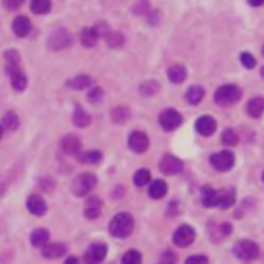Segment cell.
<instances>
[{
    "label": "cell",
    "instance_id": "f6af8a7d",
    "mask_svg": "<svg viewBox=\"0 0 264 264\" xmlns=\"http://www.w3.org/2000/svg\"><path fill=\"white\" fill-rule=\"evenodd\" d=\"M66 264H83V262H81L79 258H75V256H73V258H68V260H66Z\"/></svg>",
    "mask_w": 264,
    "mask_h": 264
},
{
    "label": "cell",
    "instance_id": "f35d334b",
    "mask_svg": "<svg viewBox=\"0 0 264 264\" xmlns=\"http://www.w3.org/2000/svg\"><path fill=\"white\" fill-rule=\"evenodd\" d=\"M101 97H103V91L99 87H91V91H89V101L97 103V101H101Z\"/></svg>",
    "mask_w": 264,
    "mask_h": 264
},
{
    "label": "cell",
    "instance_id": "e0dca14e",
    "mask_svg": "<svg viewBox=\"0 0 264 264\" xmlns=\"http://www.w3.org/2000/svg\"><path fill=\"white\" fill-rule=\"evenodd\" d=\"M12 31H15L17 37L29 35V31H31V21L27 19V17H17L15 21H12Z\"/></svg>",
    "mask_w": 264,
    "mask_h": 264
},
{
    "label": "cell",
    "instance_id": "ba28073f",
    "mask_svg": "<svg viewBox=\"0 0 264 264\" xmlns=\"http://www.w3.org/2000/svg\"><path fill=\"white\" fill-rule=\"evenodd\" d=\"M159 124L165 130H176L179 124H182V116H179L176 109H163L161 116H159Z\"/></svg>",
    "mask_w": 264,
    "mask_h": 264
},
{
    "label": "cell",
    "instance_id": "52a82bcc",
    "mask_svg": "<svg viewBox=\"0 0 264 264\" xmlns=\"http://www.w3.org/2000/svg\"><path fill=\"white\" fill-rule=\"evenodd\" d=\"M194 240H196V231H194L190 225H182V227H177L174 231V244L177 248H186L190 246Z\"/></svg>",
    "mask_w": 264,
    "mask_h": 264
},
{
    "label": "cell",
    "instance_id": "83f0119b",
    "mask_svg": "<svg viewBox=\"0 0 264 264\" xmlns=\"http://www.w3.org/2000/svg\"><path fill=\"white\" fill-rule=\"evenodd\" d=\"M200 198H202V204H204V206L211 208V206L217 204V192H215L213 188H208V186H206V188H202Z\"/></svg>",
    "mask_w": 264,
    "mask_h": 264
},
{
    "label": "cell",
    "instance_id": "d6a6232c",
    "mask_svg": "<svg viewBox=\"0 0 264 264\" xmlns=\"http://www.w3.org/2000/svg\"><path fill=\"white\" fill-rule=\"evenodd\" d=\"M105 39H107V46H109V48H120V46L124 44V37H122L120 33H116V31H109V33L105 35Z\"/></svg>",
    "mask_w": 264,
    "mask_h": 264
},
{
    "label": "cell",
    "instance_id": "8d00e7d4",
    "mask_svg": "<svg viewBox=\"0 0 264 264\" xmlns=\"http://www.w3.org/2000/svg\"><path fill=\"white\" fill-rule=\"evenodd\" d=\"M112 118H114V122H118V124L126 122V120H128V109H126V107H116L114 112H112Z\"/></svg>",
    "mask_w": 264,
    "mask_h": 264
},
{
    "label": "cell",
    "instance_id": "ac0fdd59",
    "mask_svg": "<svg viewBox=\"0 0 264 264\" xmlns=\"http://www.w3.org/2000/svg\"><path fill=\"white\" fill-rule=\"evenodd\" d=\"M246 114L252 116V118H260L264 114V97H254V99H250L246 105Z\"/></svg>",
    "mask_w": 264,
    "mask_h": 264
},
{
    "label": "cell",
    "instance_id": "9a60e30c",
    "mask_svg": "<svg viewBox=\"0 0 264 264\" xmlns=\"http://www.w3.org/2000/svg\"><path fill=\"white\" fill-rule=\"evenodd\" d=\"M235 202V190L233 188H223L217 192V204L219 208H229Z\"/></svg>",
    "mask_w": 264,
    "mask_h": 264
},
{
    "label": "cell",
    "instance_id": "74e56055",
    "mask_svg": "<svg viewBox=\"0 0 264 264\" xmlns=\"http://www.w3.org/2000/svg\"><path fill=\"white\" fill-rule=\"evenodd\" d=\"M240 60H242V64L246 66V68H254L256 66V60H254V56L252 54H248V52H244L242 56H240Z\"/></svg>",
    "mask_w": 264,
    "mask_h": 264
},
{
    "label": "cell",
    "instance_id": "d6986e66",
    "mask_svg": "<svg viewBox=\"0 0 264 264\" xmlns=\"http://www.w3.org/2000/svg\"><path fill=\"white\" fill-rule=\"evenodd\" d=\"M168 77H170V81H172V83L179 85V83H184V81H186L188 71H186V66H182V64H174V66H170Z\"/></svg>",
    "mask_w": 264,
    "mask_h": 264
},
{
    "label": "cell",
    "instance_id": "c3c4849f",
    "mask_svg": "<svg viewBox=\"0 0 264 264\" xmlns=\"http://www.w3.org/2000/svg\"><path fill=\"white\" fill-rule=\"evenodd\" d=\"M262 54H264V46H262Z\"/></svg>",
    "mask_w": 264,
    "mask_h": 264
},
{
    "label": "cell",
    "instance_id": "6da1fadb",
    "mask_svg": "<svg viewBox=\"0 0 264 264\" xmlns=\"http://www.w3.org/2000/svg\"><path fill=\"white\" fill-rule=\"evenodd\" d=\"M4 58H6V73L10 75L12 87H15L17 91H23L27 87V77L21 73V68H19V54L15 50H8L4 54Z\"/></svg>",
    "mask_w": 264,
    "mask_h": 264
},
{
    "label": "cell",
    "instance_id": "7c38bea8",
    "mask_svg": "<svg viewBox=\"0 0 264 264\" xmlns=\"http://www.w3.org/2000/svg\"><path fill=\"white\" fill-rule=\"evenodd\" d=\"M161 172L163 174H170V176H176V174H179L182 172V161H179L177 157H174V155H165V157H161Z\"/></svg>",
    "mask_w": 264,
    "mask_h": 264
},
{
    "label": "cell",
    "instance_id": "7bdbcfd3",
    "mask_svg": "<svg viewBox=\"0 0 264 264\" xmlns=\"http://www.w3.org/2000/svg\"><path fill=\"white\" fill-rule=\"evenodd\" d=\"M134 10H136V12H149V6H147L145 0H141V2H138V4L134 6Z\"/></svg>",
    "mask_w": 264,
    "mask_h": 264
},
{
    "label": "cell",
    "instance_id": "b9f144b4",
    "mask_svg": "<svg viewBox=\"0 0 264 264\" xmlns=\"http://www.w3.org/2000/svg\"><path fill=\"white\" fill-rule=\"evenodd\" d=\"M23 2H25V0H4V4H6L8 10H17Z\"/></svg>",
    "mask_w": 264,
    "mask_h": 264
},
{
    "label": "cell",
    "instance_id": "5b68a950",
    "mask_svg": "<svg viewBox=\"0 0 264 264\" xmlns=\"http://www.w3.org/2000/svg\"><path fill=\"white\" fill-rule=\"evenodd\" d=\"M95 184H97V177L93 174H81L73 182V192L77 196H87V194L95 188Z\"/></svg>",
    "mask_w": 264,
    "mask_h": 264
},
{
    "label": "cell",
    "instance_id": "3957f363",
    "mask_svg": "<svg viewBox=\"0 0 264 264\" xmlns=\"http://www.w3.org/2000/svg\"><path fill=\"white\" fill-rule=\"evenodd\" d=\"M242 97V89L235 85H223L215 91V101L219 105H233Z\"/></svg>",
    "mask_w": 264,
    "mask_h": 264
},
{
    "label": "cell",
    "instance_id": "8fae6325",
    "mask_svg": "<svg viewBox=\"0 0 264 264\" xmlns=\"http://www.w3.org/2000/svg\"><path fill=\"white\" fill-rule=\"evenodd\" d=\"M48 44L52 50H64V48L71 46V35H68V31H64V29H58L50 35Z\"/></svg>",
    "mask_w": 264,
    "mask_h": 264
},
{
    "label": "cell",
    "instance_id": "7dc6e473",
    "mask_svg": "<svg viewBox=\"0 0 264 264\" xmlns=\"http://www.w3.org/2000/svg\"><path fill=\"white\" fill-rule=\"evenodd\" d=\"M260 77H262V79H264V68H262V71H260Z\"/></svg>",
    "mask_w": 264,
    "mask_h": 264
},
{
    "label": "cell",
    "instance_id": "cb8c5ba5",
    "mask_svg": "<svg viewBox=\"0 0 264 264\" xmlns=\"http://www.w3.org/2000/svg\"><path fill=\"white\" fill-rule=\"evenodd\" d=\"M64 252H66V246H64V244H50V246H44V256H46V258H60Z\"/></svg>",
    "mask_w": 264,
    "mask_h": 264
},
{
    "label": "cell",
    "instance_id": "484cf974",
    "mask_svg": "<svg viewBox=\"0 0 264 264\" xmlns=\"http://www.w3.org/2000/svg\"><path fill=\"white\" fill-rule=\"evenodd\" d=\"M202 97H204V89L198 87V85L196 87H190L188 93H186V99H188L190 105H198L202 101Z\"/></svg>",
    "mask_w": 264,
    "mask_h": 264
},
{
    "label": "cell",
    "instance_id": "277c9868",
    "mask_svg": "<svg viewBox=\"0 0 264 264\" xmlns=\"http://www.w3.org/2000/svg\"><path fill=\"white\" fill-rule=\"evenodd\" d=\"M233 252H235V256H238L240 260H244V262H252V260L258 258L260 250H258V244H256V242H252V240H242V242L235 244Z\"/></svg>",
    "mask_w": 264,
    "mask_h": 264
},
{
    "label": "cell",
    "instance_id": "7402d4cb",
    "mask_svg": "<svg viewBox=\"0 0 264 264\" xmlns=\"http://www.w3.org/2000/svg\"><path fill=\"white\" fill-rule=\"evenodd\" d=\"M4 130H8V132H15L17 128H19V118H17V114L15 112H6L4 116H2V124H0Z\"/></svg>",
    "mask_w": 264,
    "mask_h": 264
},
{
    "label": "cell",
    "instance_id": "836d02e7",
    "mask_svg": "<svg viewBox=\"0 0 264 264\" xmlns=\"http://www.w3.org/2000/svg\"><path fill=\"white\" fill-rule=\"evenodd\" d=\"M151 179V172L149 170H138L136 176H134V184L136 186H147Z\"/></svg>",
    "mask_w": 264,
    "mask_h": 264
},
{
    "label": "cell",
    "instance_id": "8992f818",
    "mask_svg": "<svg viewBox=\"0 0 264 264\" xmlns=\"http://www.w3.org/2000/svg\"><path fill=\"white\" fill-rule=\"evenodd\" d=\"M211 163L217 172H229L235 163V157H233L231 151H219L211 157Z\"/></svg>",
    "mask_w": 264,
    "mask_h": 264
},
{
    "label": "cell",
    "instance_id": "f546056e",
    "mask_svg": "<svg viewBox=\"0 0 264 264\" xmlns=\"http://www.w3.org/2000/svg\"><path fill=\"white\" fill-rule=\"evenodd\" d=\"M77 157L83 163H99L101 161V153L99 151H89V153H79Z\"/></svg>",
    "mask_w": 264,
    "mask_h": 264
},
{
    "label": "cell",
    "instance_id": "2e32d148",
    "mask_svg": "<svg viewBox=\"0 0 264 264\" xmlns=\"http://www.w3.org/2000/svg\"><path fill=\"white\" fill-rule=\"evenodd\" d=\"M215 128H217V122H215L211 116H202V118H198V122H196V130H198V134H202V136H211V134L215 132Z\"/></svg>",
    "mask_w": 264,
    "mask_h": 264
},
{
    "label": "cell",
    "instance_id": "ab89813d",
    "mask_svg": "<svg viewBox=\"0 0 264 264\" xmlns=\"http://www.w3.org/2000/svg\"><path fill=\"white\" fill-rule=\"evenodd\" d=\"M161 262H163V264H176L177 258H176L174 252H163V254H161Z\"/></svg>",
    "mask_w": 264,
    "mask_h": 264
},
{
    "label": "cell",
    "instance_id": "d4e9b609",
    "mask_svg": "<svg viewBox=\"0 0 264 264\" xmlns=\"http://www.w3.org/2000/svg\"><path fill=\"white\" fill-rule=\"evenodd\" d=\"M73 122H75V126H79V128H85V126H89L91 116H89V114H87L83 107H77V109H75V116H73Z\"/></svg>",
    "mask_w": 264,
    "mask_h": 264
},
{
    "label": "cell",
    "instance_id": "5bb4252c",
    "mask_svg": "<svg viewBox=\"0 0 264 264\" xmlns=\"http://www.w3.org/2000/svg\"><path fill=\"white\" fill-rule=\"evenodd\" d=\"M27 208H29V213H31V215L41 217V215H46L48 204H46V200L41 198V196L33 194V196H29V200H27Z\"/></svg>",
    "mask_w": 264,
    "mask_h": 264
},
{
    "label": "cell",
    "instance_id": "1f68e13d",
    "mask_svg": "<svg viewBox=\"0 0 264 264\" xmlns=\"http://www.w3.org/2000/svg\"><path fill=\"white\" fill-rule=\"evenodd\" d=\"M73 89H85V87H89L91 85V79L89 77H85V75H81V77H75L71 83H68Z\"/></svg>",
    "mask_w": 264,
    "mask_h": 264
},
{
    "label": "cell",
    "instance_id": "ee69618b",
    "mask_svg": "<svg viewBox=\"0 0 264 264\" xmlns=\"http://www.w3.org/2000/svg\"><path fill=\"white\" fill-rule=\"evenodd\" d=\"M248 2L252 4V6H262V4H264V0H248Z\"/></svg>",
    "mask_w": 264,
    "mask_h": 264
},
{
    "label": "cell",
    "instance_id": "30bf717a",
    "mask_svg": "<svg viewBox=\"0 0 264 264\" xmlns=\"http://www.w3.org/2000/svg\"><path fill=\"white\" fill-rule=\"evenodd\" d=\"M105 256H107V246L105 244H93L85 254V264H101Z\"/></svg>",
    "mask_w": 264,
    "mask_h": 264
},
{
    "label": "cell",
    "instance_id": "681fc988",
    "mask_svg": "<svg viewBox=\"0 0 264 264\" xmlns=\"http://www.w3.org/2000/svg\"><path fill=\"white\" fill-rule=\"evenodd\" d=\"M262 179H264V174H262Z\"/></svg>",
    "mask_w": 264,
    "mask_h": 264
},
{
    "label": "cell",
    "instance_id": "7a4b0ae2",
    "mask_svg": "<svg viewBox=\"0 0 264 264\" xmlns=\"http://www.w3.org/2000/svg\"><path fill=\"white\" fill-rule=\"evenodd\" d=\"M134 229V219L128 213H118L112 221H109V233L114 238H128Z\"/></svg>",
    "mask_w": 264,
    "mask_h": 264
},
{
    "label": "cell",
    "instance_id": "ffe728a7",
    "mask_svg": "<svg viewBox=\"0 0 264 264\" xmlns=\"http://www.w3.org/2000/svg\"><path fill=\"white\" fill-rule=\"evenodd\" d=\"M149 194H151V198H163L165 194H168V184H165L163 179H155V182H151V186H149Z\"/></svg>",
    "mask_w": 264,
    "mask_h": 264
},
{
    "label": "cell",
    "instance_id": "e575fe53",
    "mask_svg": "<svg viewBox=\"0 0 264 264\" xmlns=\"http://www.w3.org/2000/svg\"><path fill=\"white\" fill-rule=\"evenodd\" d=\"M223 145H227V147L238 145V132L231 130V128H227V130L223 132Z\"/></svg>",
    "mask_w": 264,
    "mask_h": 264
},
{
    "label": "cell",
    "instance_id": "4dcf8cb0",
    "mask_svg": "<svg viewBox=\"0 0 264 264\" xmlns=\"http://www.w3.org/2000/svg\"><path fill=\"white\" fill-rule=\"evenodd\" d=\"M141 262H143V256H141V252H136V250H128V252L122 256V264H141Z\"/></svg>",
    "mask_w": 264,
    "mask_h": 264
},
{
    "label": "cell",
    "instance_id": "d590c367",
    "mask_svg": "<svg viewBox=\"0 0 264 264\" xmlns=\"http://www.w3.org/2000/svg\"><path fill=\"white\" fill-rule=\"evenodd\" d=\"M157 91H159V85L155 81H149V83H143V85H141V93L143 95H155Z\"/></svg>",
    "mask_w": 264,
    "mask_h": 264
},
{
    "label": "cell",
    "instance_id": "4316f807",
    "mask_svg": "<svg viewBox=\"0 0 264 264\" xmlns=\"http://www.w3.org/2000/svg\"><path fill=\"white\" fill-rule=\"evenodd\" d=\"M97 39H99V35H97L95 29H83L81 33V41H83V46H87V48H93L97 44Z\"/></svg>",
    "mask_w": 264,
    "mask_h": 264
},
{
    "label": "cell",
    "instance_id": "9c48e42d",
    "mask_svg": "<svg viewBox=\"0 0 264 264\" xmlns=\"http://www.w3.org/2000/svg\"><path fill=\"white\" fill-rule=\"evenodd\" d=\"M128 147H130L134 153H145V151L149 149V136H147L143 130L130 132V136H128Z\"/></svg>",
    "mask_w": 264,
    "mask_h": 264
},
{
    "label": "cell",
    "instance_id": "603a6c76",
    "mask_svg": "<svg viewBox=\"0 0 264 264\" xmlns=\"http://www.w3.org/2000/svg\"><path fill=\"white\" fill-rule=\"evenodd\" d=\"M48 240H50V233H48L46 229H35V231L31 233V244H33L35 248L48 246Z\"/></svg>",
    "mask_w": 264,
    "mask_h": 264
},
{
    "label": "cell",
    "instance_id": "60d3db41",
    "mask_svg": "<svg viewBox=\"0 0 264 264\" xmlns=\"http://www.w3.org/2000/svg\"><path fill=\"white\" fill-rule=\"evenodd\" d=\"M186 264H208V258L206 256H190V258H186Z\"/></svg>",
    "mask_w": 264,
    "mask_h": 264
},
{
    "label": "cell",
    "instance_id": "f1b7e54d",
    "mask_svg": "<svg viewBox=\"0 0 264 264\" xmlns=\"http://www.w3.org/2000/svg\"><path fill=\"white\" fill-rule=\"evenodd\" d=\"M50 8H52L50 0H31V10L35 15H46V12H50Z\"/></svg>",
    "mask_w": 264,
    "mask_h": 264
},
{
    "label": "cell",
    "instance_id": "bcb514c9",
    "mask_svg": "<svg viewBox=\"0 0 264 264\" xmlns=\"http://www.w3.org/2000/svg\"><path fill=\"white\" fill-rule=\"evenodd\" d=\"M2 134H4V128H2V126H0V138H2Z\"/></svg>",
    "mask_w": 264,
    "mask_h": 264
},
{
    "label": "cell",
    "instance_id": "44dd1931",
    "mask_svg": "<svg viewBox=\"0 0 264 264\" xmlns=\"http://www.w3.org/2000/svg\"><path fill=\"white\" fill-rule=\"evenodd\" d=\"M99 213H101V200L95 198V196L89 198L87 204H85V215L89 219H97V217H99Z\"/></svg>",
    "mask_w": 264,
    "mask_h": 264
},
{
    "label": "cell",
    "instance_id": "4fadbf2b",
    "mask_svg": "<svg viewBox=\"0 0 264 264\" xmlns=\"http://www.w3.org/2000/svg\"><path fill=\"white\" fill-rule=\"evenodd\" d=\"M60 149H62V153H66V155H79L81 153V141L75 134H68V136L62 138Z\"/></svg>",
    "mask_w": 264,
    "mask_h": 264
}]
</instances>
